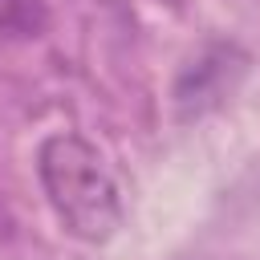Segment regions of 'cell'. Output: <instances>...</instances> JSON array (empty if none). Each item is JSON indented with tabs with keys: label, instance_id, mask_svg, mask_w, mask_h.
<instances>
[{
	"label": "cell",
	"instance_id": "cell-1",
	"mask_svg": "<svg viewBox=\"0 0 260 260\" xmlns=\"http://www.w3.org/2000/svg\"><path fill=\"white\" fill-rule=\"evenodd\" d=\"M45 195L57 211V219L81 236V240H106L114 236L122 219V199L110 167L102 162L98 146H89L81 134H53L41 146L37 158Z\"/></svg>",
	"mask_w": 260,
	"mask_h": 260
},
{
	"label": "cell",
	"instance_id": "cell-2",
	"mask_svg": "<svg viewBox=\"0 0 260 260\" xmlns=\"http://www.w3.org/2000/svg\"><path fill=\"white\" fill-rule=\"evenodd\" d=\"M41 24H45L41 0H0V28L20 32V37H32Z\"/></svg>",
	"mask_w": 260,
	"mask_h": 260
}]
</instances>
